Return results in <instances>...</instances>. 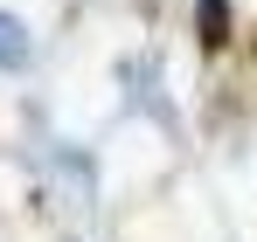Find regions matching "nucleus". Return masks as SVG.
Wrapping results in <instances>:
<instances>
[{"mask_svg":"<svg viewBox=\"0 0 257 242\" xmlns=\"http://www.w3.org/2000/svg\"><path fill=\"white\" fill-rule=\"evenodd\" d=\"M0 70H28V28L14 14H0Z\"/></svg>","mask_w":257,"mask_h":242,"instance_id":"nucleus-1","label":"nucleus"},{"mask_svg":"<svg viewBox=\"0 0 257 242\" xmlns=\"http://www.w3.org/2000/svg\"><path fill=\"white\" fill-rule=\"evenodd\" d=\"M222 35H229V7H222V0H202V42L215 48Z\"/></svg>","mask_w":257,"mask_h":242,"instance_id":"nucleus-2","label":"nucleus"}]
</instances>
